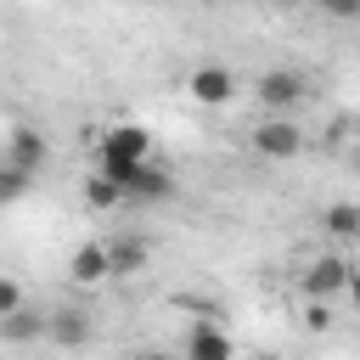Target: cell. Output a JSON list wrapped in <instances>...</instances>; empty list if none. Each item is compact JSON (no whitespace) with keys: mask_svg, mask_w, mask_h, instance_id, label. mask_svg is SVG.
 Wrapping results in <instances>:
<instances>
[{"mask_svg":"<svg viewBox=\"0 0 360 360\" xmlns=\"http://www.w3.org/2000/svg\"><path fill=\"white\" fill-rule=\"evenodd\" d=\"M253 152H259V158H298V152H304V129L287 124V118H264V124L253 129Z\"/></svg>","mask_w":360,"mask_h":360,"instance_id":"cell-4","label":"cell"},{"mask_svg":"<svg viewBox=\"0 0 360 360\" xmlns=\"http://www.w3.org/2000/svg\"><path fill=\"white\" fill-rule=\"evenodd\" d=\"M253 96L264 101V112H281V107H292V101L304 96V79H298L292 68H270V73H259Z\"/></svg>","mask_w":360,"mask_h":360,"instance_id":"cell-8","label":"cell"},{"mask_svg":"<svg viewBox=\"0 0 360 360\" xmlns=\"http://www.w3.org/2000/svg\"><path fill=\"white\" fill-rule=\"evenodd\" d=\"M349 281H354V270H349V259H338V253H315V259L304 264V276H298V287H304L309 304H332Z\"/></svg>","mask_w":360,"mask_h":360,"instance_id":"cell-2","label":"cell"},{"mask_svg":"<svg viewBox=\"0 0 360 360\" xmlns=\"http://www.w3.org/2000/svg\"><path fill=\"white\" fill-rule=\"evenodd\" d=\"M107 259H112V276H135L141 264H146V242L129 231V236H118V242H107Z\"/></svg>","mask_w":360,"mask_h":360,"instance_id":"cell-12","label":"cell"},{"mask_svg":"<svg viewBox=\"0 0 360 360\" xmlns=\"http://www.w3.org/2000/svg\"><path fill=\"white\" fill-rule=\"evenodd\" d=\"M354 169H360V152H354Z\"/></svg>","mask_w":360,"mask_h":360,"instance_id":"cell-19","label":"cell"},{"mask_svg":"<svg viewBox=\"0 0 360 360\" xmlns=\"http://www.w3.org/2000/svg\"><path fill=\"white\" fill-rule=\"evenodd\" d=\"M112 276V259H107V242H79L68 253V281L73 287H101Z\"/></svg>","mask_w":360,"mask_h":360,"instance_id":"cell-7","label":"cell"},{"mask_svg":"<svg viewBox=\"0 0 360 360\" xmlns=\"http://www.w3.org/2000/svg\"><path fill=\"white\" fill-rule=\"evenodd\" d=\"M321 231H326L332 242H354V236H360V202H332V208L321 214Z\"/></svg>","mask_w":360,"mask_h":360,"instance_id":"cell-11","label":"cell"},{"mask_svg":"<svg viewBox=\"0 0 360 360\" xmlns=\"http://www.w3.org/2000/svg\"><path fill=\"white\" fill-rule=\"evenodd\" d=\"M45 321H51V315L17 309V315H6V321H0V338H6V343H34V338H45Z\"/></svg>","mask_w":360,"mask_h":360,"instance_id":"cell-14","label":"cell"},{"mask_svg":"<svg viewBox=\"0 0 360 360\" xmlns=\"http://www.w3.org/2000/svg\"><path fill=\"white\" fill-rule=\"evenodd\" d=\"M174 197V174L152 158V163H141L129 180H124V202H169Z\"/></svg>","mask_w":360,"mask_h":360,"instance_id":"cell-6","label":"cell"},{"mask_svg":"<svg viewBox=\"0 0 360 360\" xmlns=\"http://www.w3.org/2000/svg\"><path fill=\"white\" fill-rule=\"evenodd\" d=\"M84 208H96V214L124 208V186H112L107 174H84Z\"/></svg>","mask_w":360,"mask_h":360,"instance_id":"cell-13","label":"cell"},{"mask_svg":"<svg viewBox=\"0 0 360 360\" xmlns=\"http://www.w3.org/2000/svg\"><path fill=\"white\" fill-rule=\"evenodd\" d=\"M141 163H152V135L141 124H112L96 135V174H107L112 186H124Z\"/></svg>","mask_w":360,"mask_h":360,"instance_id":"cell-1","label":"cell"},{"mask_svg":"<svg viewBox=\"0 0 360 360\" xmlns=\"http://www.w3.org/2000/svg\"><path fill=\"white\" fill-rule=\"evenodd\" d=\"M326 11H332V17H343V22H354V17H360V6H354V0H332Z\"/></svg>","mask_w":360,"mask_h":360,"instance_id":"cell-18","label":"cell"},{"mask_svg":"<svg viewBox=\"0 0 360 360\" xmlns=\"http://www.w3.org/2000/svg\"><path fill=\"white\" fill-rule=\"evenodd\" d=\"M28 186H34V174H22V169L0 163V202H17V197H22Z\"/></svg>","mask_w":360,"mask_h":360,"instance_id":"cell-15","label":"cell"},{"mask_svg":"<svg viewBox=\"0 0 360 360\" xmlns=\"http://www.w3.org/2000/svg\"><path fill=\"white\" fill-rule=\"evenodd\" d=\"M45 338L62 343V349H79V343H90V315H79V309H56V315L45 321Z\"/></svg>","mask_w":360,"mask_h":360,"instance_id":"cell-10","label":"cell"},{"mask_svg":"<svg viewBox=\"0 0 360 360\" xmlns=\"http://www.w3.org/2000/svg\"><path fill=\"white\" fill-rule=\"evenodd\" d=\"M45 158H51V141H45L39 129L17 124V129L6 135V163H11V169H22V174H39V169H45Z\"/></svg>","mask_w":360,"mask_h":360,"instance_id":"cell-5","label":"cell"},{"mask_svg":"<svg viewBox=\"0 0 360 360\" xmlns=\"http://www.w3.org/2000/svg\"><path fill=\"white\" fill-rule=\"evenodd\" d=\"M17 309H22V287H17L11 276H0V321H6V315H17Z\"/></svg>","mask_w":360,"mask_h":360,"instance_id":"cell-16","label":"cell"},{"mask_svg":"<svg viewBox=\"0 0 360 360\" xmlns=\"http://www.w3.org/2000/svg\"><path fill=\"white\" fill-rule=\"evenodd\" d=\"M186 96H191L197 107H231V96H236V73H231L225 62H202V68H191Z\"/></svg>","mask_w":360,"mask_h":360,"instance_id":"cell-3","label":"cell"},{"mask_svg":"<svg viewBox=\"0 0 360 360\" xmlns=\"http://www.w3.org/2000/svg\"><path fill=\"white\" fill-rule=\"evenodd\" d=\"M186 360H236V343H231V332H225V326L197 321V326L186 332Z\"/></svg>","mask_w":360,"mask_h":360,"instance_id":"cell-9","label":"cell"},{"mask_svg":"<svg viewBox=\"0 0 360 360\" xmlns=\"http://www.w3.org/2000/svg\"><path fill=\"white\" fill-rule=\"evenodd\" d=\"M304 326L309 332H332V304H304Z\"/></svg>","mask_w":360,"mask_h":360,"instance_id":"cell-17","label":"cell"}]
</instances>
